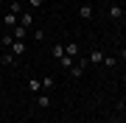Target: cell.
Wrapping results in <instances>:
<instances>
[{
	"mask_svg": "<svg viewBox=\"0 0 126 123\" xmlns=\"http://www.w3.org/2000/svg\"><path fill=\"white\" fill-rule=\"evenodd\" d=\"M87 64H90L87 59H76V64L70 67V76H73V78H81V73H84V67H87Z\"/></svg>",
	"mask_w": 126,
	"mask_h": 123,
	"instance_id": "1",
	"label": "cell"
},
{
	"mask_svg": "<svg viewBox=\"0 0 126 123\" xmlns=\"http://www.w3.org/2000/svg\"><path fill=\"white\" fill-rule=\"evenodd\" d=\"M11 37H14V39H25V37H28V28L14 25V28H11Z\"/></svg>",
	"mask_w": 126,
	"mask_h": 123,
	"instance_id": "2",
	"label": "cell"
},
{
	"mask_svg": "<svg viewBox=\"0 0 126 123\" xmlns=\"http://www.w3.org/2000/svg\"><path fill=\"white\" fill-rule=\"evenodd\" d=\"M11 53H14V56H23V53H25V42H23V39H14Z\"/></svg>",
	"mask_w": 126,
	"mask_h": 123,
	"instance_id": "3",
	"label": "cell"
},
{
	"mask_svg": "<svg viewBox=\"0 0 126 123\" xmlns=\"http://www.w3.org/2000/svg\"><path fill=\"white\" fill-rule=\"evenodd\" d=\"M64 56L76 59V56H79V42H67V48H64Z\"/></svg>",
	"mask_w": 126,
	"mask_h": 123,
	"instance_id": "4",
	"label": "cell"
},
{
	"mask_svg": "<svg viewBox=\"0 0 126 123\" xmlns=\"http://www.w3.org/2000/svg\"><path fill=\"white\" fill-rule=\"evenodd\" d=\"M90 64H104V53L101 50H90V59H87Z\"/></svg>",
	"mask_w": 126,
	"mask_h": 123,
	"instance_id": "5",
	"label": "cell"
},
{
	"mask_svg": "<svg viewBox=\"0 0 126 123\" xmlns=\"http://www.w3.org/2000/svg\"><path fill=\"white\" fill-rule=\"evenodd\" d=\"M28 90H31V92H39L42 90V81H39V78H28Z\"/></svg>",
	"mask_w": 126,
	"mask_h": 123,
	"instance_id": "6",
	"label": "cell"
},
{
	"mask_svg": "<svg viewBox=\"0 0 126 123\" xmlns=\"http://www.w3.org/2000/svg\"><path fill=\"white\" fill-rule=\"evenodd\" d=\"M59 64H62V70H70L73 64H76V59H70V56H62V59H59Z\"/></svg>",
	"mask_w": 126,
	"mask_h": 123,
	"instance_id": "7",
	"label": "cell"
},
{
	"mask_svg": "<svg viewBox=\"0 0 126 123\" xmlns=\"http://www.w3.org/2000/svg\"><path fill=\"white\" fill-rule=\"evenodd\" d=\"M3 23L9 25V28H14V25H17V14H11V11H9V14L3 17Z\"/></svg>",
	"mask_w": 126,
	"mask_h": 123,
	"instance_id": "8",
	"label": "cell"
},
{
	"mask_svg": "<svg viewBox=\"0 0 126 123\" xmlns=\"http://www.w3.org/2000/svg\"><path fill=\"white\" fill-rule=\"evenodd\" d=\"M109 17H112V20H121L123 17V9H121V6H112V9H109Z\"/></svg>",
	"mask_w": 126,
	"mask_h": 123,
	"instance_id": "9",
	"label": "cell"
},
{
	"mask_svg": "<svg viewBox=\"0 0 126 123\" xmlns=\"http://www.w3.org/2000/svg\"><path fill=\"white\" fill-rule=\"evenodd\" d=\"M20 25H23V28H31V25H34V14H23Z\"/></svg>",
	"mask_w": 126,
	"mask_h": 123,
	"instance_id": "10",
	"label": "cell"
},
{
	"mask_svg": "<svg viewBox=\"0 0 126 123\" xmlns=\"http://www.w3.org/2000/svg\"><path fill=\"white\" fill-rule=\"evenodd\" d=\"M42 81V90H50V87H53L56 81H53V76H45V78H39Z\"/></svg>",
	"mask_w": 126,
	"mask_h": 123,
	"instance_id": "11",
	"label": "cell"
},
{
	"mask_svg": "<svg viewBox=\"0 0 126 123\" xmlns=\"http://www.w3.org/2000/svg\"><path fill=\"white\" fill-rule=\"evenodd\" d=\"M79 14H81L84 20H90V17H93V9H90V6H81V9H79Z\"/></svg>",
	"mask_w": 126,
	"mask_h": 123,
	"instance_id": "12",
	"label": "cell"
},
{
	"mask_svg": "<svg viewBox=\"0 0 126 123\" xmlns=\"http://www.w3.org/2000/svg\"><path fill=\"white\" fill-rule=\"evenodd\" d=\"M9 11H11V14H20V11H23V3H17V0H11Z\"/></svg>",
	"mask_w": 126,
	"mask_h": 123,
	"instance_id": "13",
	"label": "cell"
},
{
	"mask_svg": "<svg viewBox=\"0 0 126 123\" xmlns=\"http://www.w3.org/2000/svg\"><path fill=\"white\" fill-rule=\"evenodd\" d=\"M36 104H39V106H50V98L45 95V92H42V95H39V98H36Z\"/></svg>",
	"mask_w": 126,
	"mask_h": 123,
	"instance_id": "14",
	"label": "cell"
},
{
	"mask_svg": "<svg viewBox=\"0 0 126 123\" xmlns=\"http://www.w3.org/2000/svg\"><path fill=\"white\" fill-rule=\"evenodd\" d=\"M3 64H6V67H14V53H6L3 56Z\"/></svg>",
	"mask_w": 126,
	"mask_h": 123,
	"instance_id": "15",
	"label": "cell"
},
{
	"mask_svg": "<svg viewBox=\"0 0 126 123\" xmlns=\"http://www.w3.org/2000/svg\"><path fill=\"white\" fill-rule=\"evenodd\" d=\"M53 56L62 59V56H64V45H53Z\"/></svg>",
	"mask_w": 126,
	"mask_h": 123,
	"instance_id": "16",
	"label": "cell"
},
{
	"mask_svg": "<svg viewBox=\"0 0 126 123\" xmlns=\"http://www.w3.org/2000/svg\"><path fill=\"white\" fill-rule=\"evenodd\" d=\"M0 45H14V37H11V34H6V37H0Z\"/></svg>",
	"mask_w": 126,
	"mask_h": 123,
	"instance_id": "17",
	"label": "cell"
},
{
	"mask_svg": "<svg viewBox=\"0 0 126 123\" xmlns=\"http://www.w3.org/2000/svg\"><path fill=\"white\" fill-rule=\"evenodd\" d=\"M28 3H31V6H34V9H39V6H42V3H45V0H28Z\"/></svg>",
	"mask_w": 126,
	"mask_h": 123,
	"instance_id": "18",
	"label": "cell"
},
{
	"mask_svg": "<svg viewBox=\"0 0 126 123\" xmlns=\"http://www.w3.org/2000/svg\"><path fill=\"white\" fill-rule=\"evenodd\" d=\"M121 56H123V59H126V48H123V53H121Z\"/></svg>",
	"mask_w": 126,
	"mask_h": 123,
	"instance_id": "19",
	"label": "cell"
},
{
	"mask_svg": "<svg viewBox=\"0 0 126 123\" xmlns=\"http://www.w3.org/2000/svg\"><path fill=\"white\" fill-rule=\"evenodd\" d=\"M121 106H123V115H126V104H121Z\"/></svg>",
	"mask_w": 126,
	"mask_h": 123,
	"instance_id": "20",
	"label": "cell"
},
{
	"mask_svg": "<svg viewBox=\"0 0 126 123\" xmlns=\"http://www.w3.org/2000/svg\"><path fill=\"white\" fill-rule=\"evenodd\" d=\"M123 90H126V81H123Z\"/></svg>",
	"mask_w": 126,
	"mask_h": 123,
	"instance_id": "21",
	"label": "cell"
}]
</instances>
